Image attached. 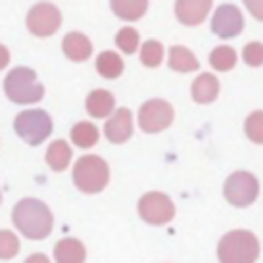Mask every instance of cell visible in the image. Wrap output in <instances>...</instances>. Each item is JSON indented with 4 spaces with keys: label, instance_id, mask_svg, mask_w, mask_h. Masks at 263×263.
I'll return each mask as SVG.
<instances>
[{
    "label": "cell",
    "instance_id": "cell-1",
    "mask_svg": "<svg viewBox=\"0 0 263 263\" xmlns=\"http://www.w3.org/2000/svg\"><path fill=\"white\" fill-rule=\"evenodd\" d=\"M12 220H14V226L27 238H33V240H41L49 236L51 226H53V216L49 208L43 201L33 199V197H25L14 205Z\"/></svg>",
    "mask_w": 263,
    "mask_h": 263
},
{
    "label": "cell",
    "instance_id": "cell-2",
    "mask_svg": "<svg viewBox=\"0 0 263 263\" xmlns=\"http://www.w3.org/2000/svg\"><path fill=\"white\" fill-rule=\"evenodd\" d=\"M259 251V238L249 230H230L218 242L220 263H255Z\"/></svg>",
    "mask_w": 263,
    "mask_h": 263
},
{
    "label": "cell",
    "instance_id": "cell-3",
    "mask_svg": "<svg viewBox=\"0 0 263 263\" xmlns=\"http://www.w3.org/2000/svg\"><path fill=\"white\" fill-rule=\"evenodd\" d=\"M74 185L84 193H99L109 183V166L97 154H84L76 160L72 173Z\"/></svg>",
    "mask_w": 263,
    "mask_h": 263
},
{
    "label": "cell",
    "instance_id": "cell-4",
    "mask_svg": "<svg viewBox=\"0 0 263 263\" xmlns=\"http://www.w3.org/2000/svg\"><path fill=\"white\" fill-rule=\"evenodd\" d=\"M4 92L14 103H37L43 97V84L31 68H14L4 78Z\"/></svg>",
    "mask_w": 263,
    "mask_h": 263
},
{
    "label": "cell",
    "instance_id": "cell-5",
    "mask_svg": "<svg viewBox=\"0 0 263 263\" xmlns=\"http://www.w3.org/2000/svg\"><path fill=\"white\" fill-rule=\"evenodd\" d=\"M51 117L41 111V109H29V111H23L16 115L14 119V129L16 134L27 142V144H41L49 134H51Z\"/></svg>",
    "mask_w": 263,
    "mask_h": 263
},
{
    "label": "cell",
    "instance_id": "cell-6",
    "mask_svg": "<svg viewBox=\"0 0 263 263\" xmlns=\"http://www.w3.org/2000/svg\"><path fill=\"white\" fill-rule=\"evenodd\" d=\"M259 195V181L247 171H234L224 183V197L230 205L247 208Z\"/></svg>",
    "mask_w": 263,
    "mask_h": 263
},
{
    "label": "cell",
    "instance_id": "cell-7",
    "mask_svg": "<svg viewBox=\"0 0 263 263\" xmlns=\"http://www.w3.org/2000/svg\"><path fill=\"white\" fill-rule=\"evenodd\" d=\"M138 214L144 222L160 226L175 218V203L160 191H148L138 201Z\"/></svg>",
    "mask_w": 263,
    "mask_h": 263
},
{
    "label": "cell",
    "instance_id": "cell-8",
    "mask_svg": "<svg viewBox=\"0 0 263 263\" xmlns=\"http://www.w3.org/2000/svg\"><path fill=\"white\" fill-rule=\"evenodd\" d=\"M173 117H175V111L171 103H166L164 99H150L140 107L138 123L146 134H156L168 127L173 123Z\"/></svg>",
    "mask_w": 263,
    "mask_h": 263
},
{
    "label": "cell",
    "instance_id": "cell-9",
    "mask_svg": "<svg viewBox=\"0 0 263 263\" xmlns=\"http://www.w3.org/2000/svg\"><path fill=\"white\" fill-rule=\"evenodd\" d=\"M62 23V14L55 4L51 2H39L35 4L27 14V27L37 37H49L58 31Z\"/></svg>",
    "mask_w": 263,
    "mask_h": 263
},
{
    "label": "cell",
    "instance_id": "cell-10",
    "mask_svg": "<svg viewBox=\"0 0 263 263\" xmlns=\"http://www.w3.org/2000/svg\"><path fill=\"white\" fill-rule=\"evenodd\" d=\"M242 27H245V21H242V12L238 10V6H234V4H220L214 10L212 31L218 37H222V39L236 37V35H240Z\"/></svg>",
    "mask_w": 263,
    "mask_h": 263
},
{
    "label": "cell",
    "instance_id": "cell-11",
    "mask_svg": "<svg viewBox=\"0 0 263 263\" xmlns=\"http://www.w3.org/2000/svg\"><path fill=\"white\" fill-rule=\"evenodd\" d=\"M105 136L109 142L113 144H123L132 138V132H134V123H132V111L121 107L117 109L105 123Z\"/></svg>",
    "mask_w": 263,
    "mask_h": 263
},
{
    "label": "cell",
    "instance_id": "cell-12",
    "mask_svg": "<svg viewBox=\"0 0 263 263\" xmlns=\"http://www.w3.org/2000/svg\"><path fill=\"white\" fill-rule=\"evenodd\" d=\"M212 8L210 0H177L175 2V14L183 25H199Z\"/></svg>",
    "mask_w": 263,
    "mask_h": 263
},
{
    "label": "cell",
    "instance_id": "cell-13",
    "mask_svg": "<svg viewBox=\"0 0 263 263\" xmlns=\"http://www.w3.org/2000/svg\"><path fill=\"white\" fill-rule=\"evenodd\" d=\"M218 92H220V82H218V78H216L214 74H210V72L199 74V76L191 82V97H193L195 103H201V105L212 103V101L218 97Z\"/></svg>",
    "mask_w": 263,
    "mask_h": 263
},
{
    "label": "cell",
    "instance_id": "cell-14",
    "mask_svg": "<svg viewBox=\"0 0 263 263\" xmlns=\"http://www.w3.org/2000/svg\"><path fill=\"white\" fill-rule=\"evenodd\" d=\"M62 49H64L66 58H70V60H74V62H84V60H88L90 53H92V43H90V39H88L86 35L74 31V33H68V35L64 37Z\"/></svg>",
    "mask_w": 263,
    "mask_h": 263
},
{
    "label": "cell",
    "instance_id": "cell-15",
    "mask_svg": "<svg viewBox=\"0 0 263 263\" xmlns=\"http://www.w3.org/2000/svg\"><path fill=\"white\" fill-rule=\"evenodd\" d=\"M55 263H84L86 249L76 238H62L53 249Z\"/></svg>",
    "mask_w": 263,
    "mask_h": 263
},
{
    "label": "cell",
    "instance_id": "cell-16",
    "mask_svg": "<svg viewBox=\"0 0 263 263\" xmlns=\"http://www.w3.org/2000/svg\"><path fill=\"white\" fill-rule=\"evenodd\" d=\"M113 107H115V99L105 88H97L86 97V111L92 117H107L113 113Z\"/></svg>",
    "mask_w": 263,
    "mask_h": 263
},
{
    "label": "cell",
    "instance_id": "cell-17",
    "mask_svg": "<svg viewBox=\"0 0 263 263\" xmlns=\"http://www.w3.org/2000/svg\"><path fill=\"white\" fill-rule=\"evenodd\" d=\"M168 68L175 70V72L187 74V72L197 70L199 62H197V58L185 45H173L171 51H168Z\"/></svg>",
    "mask_w": 263,
    "mask_h": 263
},
{
    "label": "cell",
    "instance_id": "cell-18",
    "mask_svg": "<svg viewBox=\"0 0 263 263\" xmlns=\"http://www.w3.org/2000/svg\"><path fill=\"white\" fill-rule=\"evenodd\" d=\"M45 160H47L49 168L64 171L70 164V160H72V148L68 146L66 140H55V142L49 144L47 154H45Z\"/></svg>",
    "mask_w": 263,
    "mask_h": 263
},
{
    "label": "cell",
    "instance_id": "cell-19",
    "mask_svg": "<svg viewBox=\"0 0 263 263\" xmlns=\"http://www.w3.org/2000/svg\"><path fill=\"white\" fill-rule=\"evenodd\" d=\"M113 12L119 18L125 21H138L144 16V12L148 10V2L146 0H113L111 2Z\"/></svg>",
    "mask_w": 263,
    "mask_h": 263
},
{
    "label": "cell",
    "instance_id": "cell-20",
    "mask_svg": "<svg viewBox=\"0 0 263 263\" xmlns=\"http://www.w3.org/2000/svg\"><path fill=\"white\" fill-rule=\"evenodd\" d=\"M97 72L105 78H117L123 72V60L115 51H103L97 58Z\"/></svg>",
    "mask_w": 263,
    "mask_h": 263
},
{
    "label": "cell",
    "instance_id": "cell-21",
    "mask_svg": "<svg viewBox=\"0 0 263 263\" xmlns=\"http://www.w3.org/2000/svg\"><path fill=\"white\" fill-rule=\"evenodd\" d=\"M70 136H72V142H74L78 148H90V146H95L97 140H99V129H97L90 121H78V123L72 127Z\"/></svg>",
    "mask_w": 263,
    "mask_h": 263
},
{
    "label": "cell",
    "instance_id": "cell-22",
    "mask_svg": "<svg viewBox=\"0 0 263 263\" xmlns=\"http://www.w3.org/2000/svg\"><path fill=\"white\" fill-rule=\"evenodd\" d=\"M210 64L214 70L218 72H226V70H232L236 66V51L228 45H220V47H214V51L210 53Z\"/></svg>",
    "mask_w": 263,
    "mask_h": 263
},
{
    "label": "cell",
    "instance_id": "cell-23",
    "mask_svg": "<svg viewBox=\"0 0 263 263\" xmlns=\"http://www.w3.org/2000/svg\"><path fill=\"white\" fill-rule=\"evenodd\" d=\"M162 55H164L162 45H160V41H156V39H148V41L142 45V49H140V60H142V64L148 66V68H156V66L162 62Z\"/></svg>",
    "mask_w": 263,
    "mask_h": 263
},
{
    "label": "cell",
    "instance_id": "cell-24",
    "mask_svg": "<svg viewBox=\"0 0 263 263\" xmlns=\"http://www.w3.org/2000/svg\"><path fill=\"white\" fill-rule=\"evenodd\" d=\"M115 43L123 53H134L138 49V45H140V33L136 29H132V27H123L117 33Z\"/></svg>",
    "mask_w": 263,
    "mask_h": 263
},
{
    "label": "cell",
    "instance_id": "cell-25",
    "mask_svg": "<svg viewBox=\"0 0 263 263\" xmlns=\"http://www.w3.org/2000/svg\"><path fill=\"white\" fill-rule=\"evenodd\" d=\"M245 134L251 142L263 144V111H253L245 121Z\"/></svg>",
    "mask_w": 263,
    "mask_h": 263
},
{
    "label": "cell",
    "instance_id": "cell-26",
    "mask_svg": "<svg viewBox=\"0 0 263 263\" xmlns=\"http://www.w3.org/2000/svg\"><path fill=\"white\" fill-rule=\"evenodd\" d=\"M18 249V238L10 230H0V259H12Z\"/></svg>",
    "mask_w": 263,
    "mask_h": 263
},
{
    "label": "cell",
    "instance_id": "cell-27",
    "mask_svg": "<svg viewBox=\"0 0 263 263\" xmlns=\"http://www.w3.org/2000/svg\"><path fill=\"white\" fill-rule=\"evenodd\" d=\"M242 58H245V62H247L249 66H253V68L261 66V64H263V43H259V41L247 43L245 49H242Z\"/></svg>",
    "mask_w": 263,
    "mask_h": 263
},
{
    "label": "cell",
    "instance_id": "cell-28",
    "mask_svg": "<svg viewBox=\"0 0 263 263\" xmlns=\"http://www.w3.org/2000/svg\"><path fill=\"white\" fill-rule=\"evenodd\" d=\"M245 6L257 21H263V0H245Z\"/></svg>",
    "mask_w": 263,
    "mask_h": 263
},
{
    "label": "cell",
    "instance_id": "cell-29",
    "mask_svg": "<svg viewBox=\"0 0 263 263\" xmlns=\"http://www.w3.org/2000/svg\"><path fill=\"white\" fill-rule=\"evenodd\" d=\"M8 60H10V53H8V49H6V47L0 43V70H2L6 64H8Z\"/></svg>",
    "mask_w": 263,
    "mask_h": 263
},
{
    "label": "cell",
    "instance_id": "cell-30",
    "mask_svg": "<svg viewBox=\"0 0 263 263\" xmlns=\"http://www.w3.org/2000/svg\"><path fill=\"white\" fill-rule=\"evenodd\" d=\"M25 263H49V259H47L45 255H41V253H35V255H31Z\"/></svg>",
    "mask_w": 263,
    "mask_h": 263
},
{
    "label": "cell",
    "instance_id": "cell-31",
    "mask_svg": "<svg viewBox=\"0 0 263 263\" xmlns=\"http://www.w3.org/2000/svg\"><path fill=\"white\" fill-rule=\"evenodd\" d=\"M0 199H2V197H0Z\"/></svg>",
    "mask_w": 263,
    "mask_h": 263
}]
</instances>
